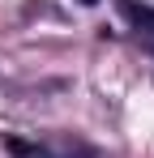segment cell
I'll list each match as a JSON object with an SVG mask.
<instances>
[{"label":"cell","mask_w":154,"mask_h":158,"mask_svg":"<svg viewBox=\"0 0 154 158\" xmlns=\"http://www.w3.org/2000/svg\"><path fill=\"white\" fill-rule=\"evenodd\" d=\"M4 150L17 158H99L94 145L73 141V137H51V141H17V137H9Z\"/></svg>","instance_id":"6da1fadb"},{"label":"cell","mask_w":154,"mask_h":158,"mask_svg":"<svg viewBox=\"0 0 154 158\" xmlns=\"http://www.w3.org/2000/svg\"><path fill=\"white\" fill-rule=\"evenodd\" d=\"M116 9L124 13V22L133 26V34L154 52V9H150V4H141V0H116Z\"/></svg>","instance_id":"7a4b0ae2"}]
</instances>
